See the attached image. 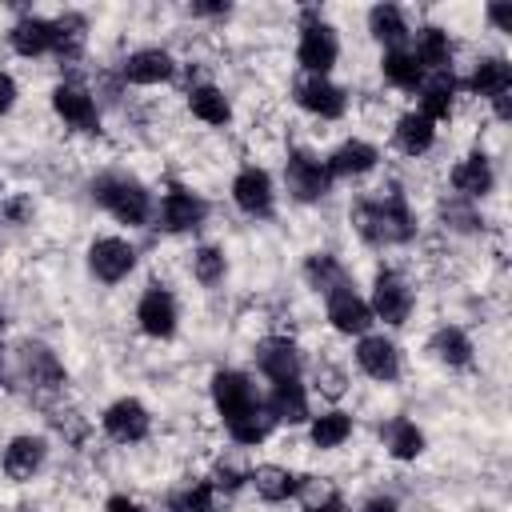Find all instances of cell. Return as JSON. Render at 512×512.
<instances>
[{"instance_id": "47", "label": "cell", "mask_w": 512, "mask_h": 512, "mask_svg": "<svg viewBox=\"0 0 512 512\" xmlns=\"http://www.w3.org/2000/svg\"><path fill=\"white\" fill-rule=\"evenodd\" d=\"M492 104H496V116H500V120H508V116H512V92H504V96H496Z\"/></svg>"}, {"instance_id": "2", "label": "cell", "mask_w": 512, "mask_h": 512, "mask_svg": "<svg viewBox=\"0 0 512 512\" xmlns=\"http://www.w3.org/2000/svg\"><path fill=\"white\" fill-rule=\"evenodd\" d=\"M92 196H96L120 224H128V228L148 224V216H152V196H148V188H144L136 176L108 172V176H100V180L92 184Z\"/></svg>"}, {"instance_id": "41", "label": "cell", "mask_w": 512, "mask_h": 512, "mask_svg": "<svg viewBox=\"0 0 512 512\" xmlns=\"http://www.w3.org/2000/svg\"><path fill=\"white\" fill-rule=\"evenodd\" d=\"M28 212H32V200H24V196H12V200L4 204V216H8V220H16V224H20Z\"/></svg>"}, {"instance_id": "11", "label": "cell", "mask_w": 512, "mask_h": 512, "mask_svg": "<svg viewBox=\"0 0 512 512\" xmlns=\"http://www.w3.org/2000/svg\"><path fill=\"white\" fill-rule=\"evenodd\" d=\"M176 320H180V308H176V296L160 284H152L140 300H136V324L144 336L152 340H168L176 332Z\"/></svg>"}, {"instance_id": "3", "label": "cell", "mask_w": 512, "mask_h": 512, "mask_svg": "<svg viewBox=\"0 0 512 512\" xmlns=\"http://www.w3.org/2000/svg\"><path fill=\"white\" fill-rule=\"evenodd\" d=\"M296 60L308 76H328V68L340 60V36L324 16L304 12L300 40H296Z\"/></svg>"}, {"instance_id": "15", "label": "cell", "mask_w": 512, "mask_h": 512, "mask_svg": "<svg viewBox=\"0 0 512 512\" xmlns=\"http://www.w3.org/2000/svg\"><path fill=\"white\" fill-rule=\"evenodd\" d=\"M208 216V204L192 188H168L160 200V228L164 232H196Z\"/></svg>"}, {"instance_id": "18", "label": "cell", "mask_w": 512, "mask_h": 512, "mask_svg": "<svg viewBox=\"0 0 512 512\" xmlns=\"http://www.w3.org/2000/svg\"><path fill=\"white\" fill-rule=\"evenodd\" d=\"M44 460H48V444L40 436H12L0 464H4V476L8 480L24 484V480H32L44 468Z\"/></svg>"}, {"instance_id": "42", "label": "cell", "mask_w": 512, "mask_h": 512, "mask_svg": "<svg viewBox=\"0 0 512 512\" xmlns=\"http://www.w3.org/2000/svg\"><path fill=\"white\" fill-rule=\"evenodd\" d=\"M16 104V80L8 72H0V112H8Z\"/></svg>"}, {"instance_id": "26", "label": "cell", "mask_w": 512, "mask_h": 512, "mask_svg": "<svg viewBox=\"0 0 512 512\" xmlns=\"http://www.w3.org/2000/svg\"><path fill=\"white\" fill-rule=\"evenodd\" d=\"M392 140H396V148L404 156H424L436 144V124L428 116H420V112H404L396 120V128H392Z\"/></svg>"}, {"instance_id": "36", "label": "cell", "mask_w": 512, "mask_h": 512, "mask_svg": "<svg viewBox=\"0 0 512 512\" xmlns=\"http://www.w3.org/2000/svg\"><path fill=\"white\" fill-rule=\"evenodd\" d=\"M304 280H308L316 292H324V296L348 284V280H344V264H340L332 252H312L308 264H304Z\"/></svg>"}, {"instance_id": "31", "label": "cell", "mask_w": 512, "mask_h": 512, "mask_svg": "<svg viewBox=\"0 0 512 512\" xmlns=\"http://www.w3.org/2000/svg\"><path fill=\"white\" fill-rule=\"evenodd\" d=\"M368 32H372L384 48H404V40L412 36V28H408V20H404V12H400L396 4H376V8H368Z\"/></svg>"}, {"instance_id": "39", "label": "cell", "mask_w": 512, "mask_h": 512, "mask_svg": "<svg viewBox=\"0 0 512 512\" xmlns=\"http://www.w3.org/2000/svg\"><path fill=\"white\" fill-rule=\"evenodd\" d=\"M172 508L176 512H220L216 508V488L208 480H196V484H188L184 492L172 496Z\"/></svg>"}, {"instance_id": "30", "label": "cell", "mask_w": 512, "mask_h": 512, "mask_svg": "<svg viewBox=\"0 0 512 512\" xmlns=\"http://www.w3.org/2000/svg\"><path fill=\"white\" fill-rule=\"evenodd\" d=\"M188 108H192V116H196L200 124H208V128H224V124L232 120V104H228V96H224L216 84H196V88L188 92Z\"/></svg>"}, {"instance_id": "19", "label": "cell", "mask_w": 512, "mask_h": 512, "mask_svg": "<svg viewBox=\"0 0 512 512\" xmlns=\"http://www.w3.org/2000/svg\"><path fill=\"white\" fill-rule=\"evenodd\" d=\"M412 60L424 68V72H452V36L436 24H424L412 32Z\"/></svg>"}, {"instance_id": "22", "label": "cell", "mask_w": 512, "mask_h": 512, "mask_svg": "<svg viewBox=\"0 0 512 512\" xmlns=\"http://www.w3.org/2000/svg\"><path fill=\"white\" fill-rule=\"evenodd\" d=\"M416 92H420V116H428L432 124L452 116V108H456V76L452 72L424 76V84Z\"/></svg>"}, {"instance_id": "20", "label": "cell", "mask_w": 512, "mask_h": 512, "mask_svg": "<svg viewBox=\"0 0 512 512\" xmlns=\"http://www.w3.org/2000/svg\"><path fill=\"white\" fill-rule=\"evenodd\" d=\"M52 40H56V32H52V20H44V16H20L8 28V44L24 60H36V56L52 52Z\"/></svg>"}, {"instance_id": "46", "label": "cell", "mask_w": 512, "mask_h": 512, "mask_svg": "<svg viewBox=\"0 0 512 512\" xmlns=\"http://www.w3.org/2000/svg\"><path fill=\"white\" fill-rule=\"evenodd\" d=\"M308 512H348V508H344L336 496H324V500H320V504H312Z\"/></svg>"}, {"instance_id": "12", "label": "cell", "mask_w": 512, "mask_h": 512, "mask_svg": "<svg viewBox=\"0 0 512 512\" xmlns=\"http://www.w3.org/2000/svg\"><path fill=\"white\" fill-rule=\"evenodd\" d=\"M100 424L116 444H140L148 436V428H152V416L136 396H120V400H112L104 408Z\"/></svg>"}, {"instance_id": "33", "label": "cell", "mask_w": 512, "mask_h": 512, "mask_svg": "<svg viewBox=\"0 0 512 512\" xmlns=\"http://www.w3.org/2000/svg\"><path fill=\"white\" fill-rule=\"evenodd\" d=\"M348 436H352V416L340 412V408L320 412V416H312V424H308V440H312V448H320V452L340 448Z\"/></svg>"}, {"instance_id": "5", "label": "cell", "mask_w": 512, "mask_h": 512, "mask_svg": "<svg viewBox=\"0 0 512 512\" xmlns=\"http://www.w3.org/2000/svg\"><path fill=\"white\" fill-rule=\"evenodd\" d=\"M368 308H372V320H384L388 328H400L412 316V288H408V280L400 272H392V268L376 272Z\"/></svg>"}, {"instance_id": "35", "label": "cell", "mask_w": 512, "mask_h": 512, "mask_svg": "<svg viewBox=\"0 0 512 512\" xmlns=\"http://www.w3.org/2000/svg\"><path fill=\"white\" fill-rule=\"evenodd\" d=\"M384 448H388L392 460H416V456L424 452V432H420L412 420L396 416V420L384 428Z\"/></svg>"}, {"instance_id": "17", "label": "cell", "mask_w": 512, "mask_h": 512, "mask_svg": "<svg viewBox=\"0 0 512 512\" xmlns=\"http://www.w3.org/2000/svg\"><path fill=\"white\" fill-rule=\"evenodd\" d=\"M176 76V60L168 48H136L128 60H124V80L128 84H140V88H152V84H168Z\"/></svg>"}, {"instance_id": "1", "label": "cell", "mask_w": 512, "mask_h": 512, "mask_svg": "<svg viewBox=\"0 0 512 512\" xmlns=\"http://www.w3.org/2000/svg\"><path fill=\"white\" fill-rule=\"evenodd\" d=\"M352 228H356V236L364 244L392 248V244H408L416 236V216H412V208H408V200L400 192H384V196L356 200Z\"/></svg>"}, {"instance_id": "27", "label": "cell", "mask_w": 512, "mask_h": 512, "mask_svg": "<svg viewBox=\"0 0 512 512\" xmlns=\"http://www.w3.org/2000/svg\"><path fill=\"white\" fill-rule=\"evenodd\" d=\"M376 160H380L376 144H368V140H344L324 164H328L332 176H364V172L376 168Z\"/></svg>"}, {"instance_id": "28", "label": "cell", "mask_w": 512, "mask_h": 512, "mask_svg": "<svg viewBox=\"0 0 512 512\" xmlns=\"http://www.w3.org/2000/svg\"><path fill=\"white\" fill-rule=\"evenodd\" d=\"M428 352H432L440 364H448V368H468L476 348H472V340H468V332H464V328L444 324V328H436V332H432Z\"/></svg>"}, {"instance_id": "9", "label": "cell", "mask_w": 512, "mask_h": 512, "mask_svg": "<svg viewBox=\"0 0 512 512\" xmlns=\"http://www.w3.org/2000/svg\"><path fill=\"white\" fill-rule=\"evenodd\" d=\"M232 200H236V208H240L244 216H252V220L272 216V204H276L272 176H268L264 168H256V164H244V168L236 172V180H232Z\"/></svg>"}, {"instance_id": "21", "label": "cell", "mask_w": 512, "mask_h": 512, "mask_svg": "<svg viewBox=\"0 0 512 512\" xmlns=\"http://www.w3.org/2000/svg\"><path fill=\"white\" fill-rule=\"evenodd\" d=\"M496 184V172H492V160L484 152H468L464 160H456L452 168V188L464 196V200H480L488 196Z\"/></svg>"}, {"instance_id": "38", "label": "cell", "mask_w": 512, "mask_h": 512, "mask_svg": "<svg viewBox=\"0 0 512 512\" xmlns=\"http://www.w3.org/2000/svg\"><path fill=\"white\" fill-rule=\"evenodd\" d=\"M24 376H28L36 388H56L64 372H60L56 356H52L48 348H40V344H36V348H28V352H24Z\"/></svg>"}, {"instance_id": "24", "label": "cell", "mask_w": 512, "mask_h": 512, "mask_svg": "<svg viewBox=\"0 0 512 512\" xmlns=\"http://www.w3.org/2000/svg\"><path fill=\"white\" fill-rule=\"evenodd\" d=\"M468 92L480 96V100H496L504 92H512V68L504 56H484L476 60L472 76H468Z\"/></svg>"}, {"instance_id": "25", "label": "cell", "mask_w": 512, "mask_h": 512, "mask_svg": "<svg viewBox=\"0 0 512 512\" xmlns=\"http://www.w3.org/2000/svg\"><path fill=\"white\" fill-rule=\"evenodd\" d=\"M264 408L272 412L276 424H304V420L312 416V412H308V392H304L300 380H280V384H272V396H268Z\"/></svg>"}, {"instance_id": "34", "label": "cell", "mask_w": 512, "mask_h": 512, "mask_svg": "<svg viewBox=\"0 0 512 512\" xmlns=\"http://www.w3.org/2000/svg\"><path fill=\"white\" fill-rule=\"evenodd\" d=\"M224 428H228V436H232L236 444H244V448H256V444H264V440L272 436L276 420H272V412H268L264 404H256L252 412H244L240 420H232V424H224Z\"/></svg>"}, {"instance_id": "43", "label": "cell", "mask_w": 512, "mask_h": 512, "mask_svg": "<svg viewBox=\"0 0 512 512\" xmlns=\"http://www.w3.org/2000/svg\"><path fill=\"white\" fill-rule=\"evenodd\" d=\"M104 512H148V508H140V504L128 500V496H112V500L104 504Z\"/></svg>"}, {"instance_id": "7", "label": "cell", "mask_w": 512, "mask_h": 512, "mask_svg": "<svg viewBox=\"0 0 512 512\" xmlns=\"http://www.w3.org/2000/svg\"><path fill=\"white\" fill-rule=\"evenodd\" d=\"M88 268L100 284H120L136 268V248L124 236H100L88 244Z\"/></svg>"}, {"instance_id": "45", "label": "cell", "mask_w": 512, "mask_h": 512, "mask_svg": "<svg viewBox=\"0 0 512 512\" xmlns=\"http://www.w3.org/2000/svg\"><path fill=\"white\" fill-rule=\"evenodd\" d=\"M192 16H228V4H192Z\"/></svg>"}, {"instance_id": "32", "label": "cell", "mask_w": 512, "mask_h": 512, "mask_svg": "<svg viewBox=\"0 0 512 512\" xmlns=\"http://www.w3.org/2000/svg\"><path fill=\"white\" fill-rule=\"evenodd\" d=\"M52 32H56L52 52H56L60 60H80V52H84V44H88V20H84L80 12H64V16L52 20Z\"/></svg>"}, {"instance_id": "6", "label": "cell", "mask_w": 512, "mask_h": 512, "mask_svg": "<svg viewBox=\"0 0 512 512\" xmlns=\"http://www.w3.org/2000/svg\"><path fill=\"white\" fill-rule=\"evenodd\" d=\"M208 392H212V408L220 412V420H224V424L240 420L244 412H252V408L260 404L256 384H252L244 372H236V368H220V372L212 376Z\"/></svg>"}, {"instance_id": "16", "label": "cell", "mask_w": 512, "mask_h": 512, "mask_svg": "<svg viewBox=\"0 0 512 512\" xmlns=\"http://www.w3.org/2000/svg\"><path fill=\"white\" fill-rule=\"evenodd\" d=\"M252 356H256V368H260L272 384H280V380H300V352H296V344H292L288 336H268V340H260Z\"/></svg>"}, {"instance_id": "29", "label": "cell", "mask_w": 512, "mask_h": 512, "mask_svg": "<svg viewBox=\"0 0 512 512\" xmlns=\"http://www.w3.org/2000/svg\"><path fill=\"white\" fill-rule=\"evenodd\" d=\"M380 76H384L392 88H400V92H416V88L424 84V68L412 60L408 48H384V56H380Z\"/></svg>"}, {"instance_id": "37", "label": "cell", "mask_w": 512, "mask_h": 512, "mask_svg": "<svg viewBox=\"0 0 512 512\" xmlns=\"http://www.w3.org/2000/svg\"><path fill=\"white\" fill-rule=\"evenodd\" d=\"M224 272H228L224 248H216V244H200V248L192 252V276H196V284L216 288V284L224 280Z\"/></svg>"}, {"instance_id": "14", "label": "cell", "mask_w": 512, "mask_h": 512, "mask_svg": "<svg viewBox=\"0 0 512 512\" xmlns=\"http://www.w3.org/2000/svg\"><path fill=\"white\" fill-rule=\"evenodd\" d=\"M352 356H356V368L376 384H392L400 376V348L388 336H360Z\"/></svg>"}, {"instance_id": "4", "label": "cell", "mask_w": 512, "mask_h": 512, "mask_svg": "<svg viewBox=\"0 0 512 512\" xmlns=\"http://www.w3.org/2000/svg\"><path fill=\"white\" fill-rule=\"evenodd\" d=\"M284 184H288L292 200L316 204V200L328 196L332 172H328V164H324L320 156H312V152H292V156L284 160Z\"/></svg>"}, {"instance_id": "23", "label": "cell", "mask_w": 512, "mask_h": 512, "mask_svg": "<svg viewBox=\"0 0 512 512\" xmlns=\"http://www.w3.org/2000/svg\"><path fill=\"white\" fill-rule=\"evenodd\" d=\"M248 480H252V488H256V496L264 504H284V500H292L300 492L296 472L284 468V464H260V468L248 472Z\"/></svg>"}, {"instance_id": "40", "label": "cell", "mask_w": 512, "mask_h": 512, "mask_svg": "<svg viewBox=\"0 0 512 512\" xmlns=\"http://www.w3.org/2000/svg\"><path fill=\"white\" fill-rule=\"evenodd\" d=\"M488 20L496 24V32H512V8L508 4H488Z\"/></svg>"}, {"instance_id": "44", "label": "cell", "mask_w": 512, "mask_h": 512, "mask_svg": "<svg viewBox=\"0 0 512 512\" xmlns=\"http://www.w3.org/2000/svg\"><path fill=\"white\" fill-rule=\"evenodd\" d=\"M364 512H400V508H396L392 496H372V500L364 504Z\"/></svg>"}, {"instance_id": "10", "label": "cell", "mask_w": 512, "mask_h": 512, "mask_svg": "<svg viewBox=\"0 0 512 512\" xmlns=\"http://www.w3.org/2000/svg\"><path fill=\"white\" fill-rule=\"evenodd\" d=\"M52 112L72 132H100V108H96L92 92L80 84H56L52 88Z\"/></svg>"}, {"instance_id": "8", "label": "cell", "mask_w": 512, "mask_h": 512, "mask_svg": "<svg viewBox=\"0 0 512 512\" xmlns=\"http://www.w3.org/2000/svg\"><path fill=\"white\" fill-rule=\"evenodd\" d=\"M292 92H296V104L316 120H340L348 112V92L340 84H332L328 76H304V80H296Z\"/></svg>"}, {"instance_id": "13", "label": "cell", "mask_w": 512, "mask_h": 512, "mask_svg": "<svg viewBox=\"0 0 512 512\" xmlns=\"http://www.w3.org/2000/svg\"><path fill=\"white\" fill-rule=\"evenodd\" d=\"M324 312H328V324L340 332V336H368V328H372V308H368V300L356 292V288H336V292H328V304H324Z\"/></svg>"}]
</instances>
